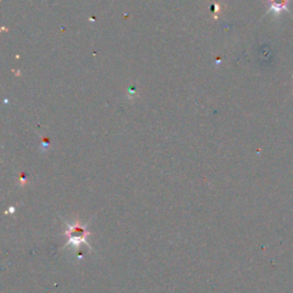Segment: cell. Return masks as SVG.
Wrapping results in <instances>:
<instances>
[{
	"label": "cell",
	"instance_id": "6da1fadb",
	"mask_svg": "<svg viewBox=\"0 0 293 293\" xmlns=\"http://www.w3.org/2000/svg\"><path fill=\"white\" fill-rule=\"evenodd\" d=\"M66 227L68 229L64 232V235L69 238L66 246L72 245L75 248H79L81 244H86L90 248L89 243L86 242V237L91 235V233L86 229L85 226L82 225L81 220H77L76 224L74 225H66Z\"/></svg>",
	"mask_w": 293,
	"mask_h": 293
},
{
	"label": "cell",
	"instance_id": "7a4b0ae2",
	"mask_svg": "<svg viewBox=\"0 0 293 293\" xmlns=\"http://www.w3.org/2000/svg\"><path fill=\"white\" fill-rule=\"evenodd\" d=\"M288 0H269V11L276 15L282 13L283 11L288 12Z\"/></svg>",
	"mask_w": 293,
	"mask_h": 293
}]
</instances>
